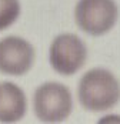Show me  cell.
I'll list each match as a JSON object with an SVG mask.
<instances>
[{
    "mask_svg": "<svg viewBox=\"0 0 120 124\" xmlns=\"http://www.w3.org/2000/svg\"><path fill=\"white\" fill-rule=\"evenodd\" d=\"M79 101L87 111H106L120 100V83L106 69H92L84 73L77 87Z\"/></svg>",
    "mask_w": 120,
    "mask_h": 124,
    "instance_id": "obj_1",
    "label": "cell"
},
{
    "mask_svg": "<svg viewBox=\"0 0 120 124\" xmlns=\"http://www.w3.org/2000/svg\"><path fill=\"white\" fill-rule=\"evenodd\" d=\"M34 47L23 37L7 36L0 40V73L26 74L34 63Z\"/></svg>",
    "mask_w": 120,
    "mask_h": 124,
    "instance_id": "obj_5",
    "label": "cell"
},
{
    "mask_svg": "<svg viewBox=\"0 0 120 124\" xmlns=\"http://www.w3.org/2000/svg\"><path fill=\"white\" fill-rule=\"evenodd\" d=\"M20 16L19 0H0V31L9 29Z\"/></svg>",
    "mask_w": 120,
    "mask_h": 124,
    "instance_id": "obj_7",
    "label": "cell"
},
{
    "mask_svg": "<svg viewBox=\"0 0 120 124\" xmlns=\"http://www.w3.org/2000/svg\"><path fill=\"white\" fill-rule=\"evenodd\" d=\"M27 111L24 91L12 81L0 84V123L20 121Z\"/></svg>",
    "mask_w": 120,
    "mask_h": 124,
    "instance_id": "obj_6",
    "label": "cell"
},
{
    "mask_svg": "<svg viewBox=\"0 0 120 124\" xmlns=\"http://www.w3.org/2000/svg\"><path fill=\"white\" fill-rule=\"evenodd\" d=\"M33 107L36 117L43 123L64 121L73 110L72 91L57 81L43 83L34 91Z\"/></svg>",
    "mask_w": 120,
    "mask_h": 124,
    "instance_id": "obj_2",
    "label": "cell"
},
{
    "mask_svg": "<svg viewBox=\"0 0 120 124\" xmlns=\"http://www.w3.org/2000/svg\"><path fill=\"white\" fill-rule=\"evenodd\" d=\"M87 49L77 34L63 33L54 39L49 49V62L61 76L76 74L86 63Z\"/></svg>",
    "mask_w": 120,
    "mask_h": 124,
    "instance_id": "obj_4",
    "label": "cell"
},
{
    "mask_svg": "<svg viewBox=\"0 0 120 124\" xmlns=\"http://www.w3.org/2000/svg\"><path fill=\"white\" fill-rule=\"evenodd\" d=\"M119 16L114 0H79L74 20L80 30L90 36H103L110 31Z\"/></svg>",
    "mask_w": 120,
    "mask_h": 124,
    "instance_id": "obj_3",
    "label": "cell"
}]
</instances>
